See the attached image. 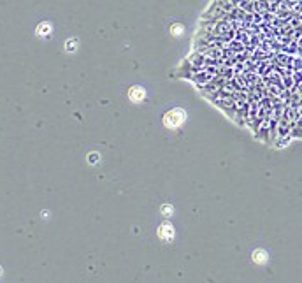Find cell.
Segmentation results:
<instances>
[{
  "instance_id": "obj_1",
  "label": "cell",
  "mask_w": 302,
  "mask_h": 283,
  "mask_svg": "<svg viewBox=\"0 0 302 283\" xmlns=\"http://www.w3.org/2000/svg\"><path fill=\"white\" fill-rule=\"evenodd\" d=\"M186 118H188V114L183 107H174L164 114V125L169 130H176L186 122Z\"/></svg>"
},
{
  "instance_id": "obj_2",
  "label": "cell",
  "mask_w": 302,
  "mask_h": 283,
  "mask_svg": "<svg viewBox=\"0 0 302 283\" xmlns=\"http://www.w3.org/2000/svg\"><path fill=\"white\" fill-rule=\"evenodd\" d=\"M129 98H130V102L133 104H141L144 102V98H146V90L142 87H139V85H133V87L129 88Z\"/></svg>"
},
{
  "instance_id": "obj_3",
  "label": "cell",
  "mask_w": 302,
  "mask_h": 283,
  "mask_svg": "<svg viewBox=\"0 0 302 283\" xmlns=\"http://www.w3.org/2000/svg\"><path fill=\"white\" fill-rule=\"evenodd\" d=\"M176 236V231H174L173 224L171 222H164V224L158 227V237L164 241H173Z\"/></svg>"
},
{
  "instance_id": "obj_4",
  "label": "cell",
  "mask_w": 302,
  "mask_h": 283,
  "mask_svg": "<svg viewBox=\"0 0 302 283\" xmlns=\"http://www.w3.org/2000/svg\"><path fill=\"white\" fill-rule=\"evenodd\" d=\"M251 260L255 264H259V266H263V264H267V260H269V253H267L263 248H257V250H253V253H251Z\"/></svg>"
},
{
  "instance_id": "obj_5",
  "label": "cell",
  "mask_w": 302,
  "mask_h": 283,
  "mask_svg": "<svg viewBox=\"0 0 302 283\" xmlns=\"http://www.w3.org/2000/svg\"><path fill=\"white\" fill-rule=\"evenodd\" d=\"M49 32H51V25L49 23H41L39 27H37V36H41V37H46V36H49Z\"/></svg>"
},
{
  "instance_id": "obj_6",
  "label": "cell",
  "mask_w": 302,
  "mask_h": 283,
  "mask_svg": "<svg viewBox=\"0 0 302 283\" xmlns=\"http://www.w3.org/2000/svg\"><path fill=\"white\" fill-rule=\"evenodd\" d=\"M184 32V27L181 23H173L171 25V34H173L174 37H181Z\"/></svg>"
},
{
  "instance_id": "obj_7",
  "label": "cell",
  "mask_w": 302,
  "mask_h": 283,
  "mask_svg": "<svg viewBox=\"0 0 302 283\" xmlns=\"http://www.w3.org/2000/svg\"><path fill=\"white\" fill-rule=\"evenodd\" d=\"M160 211H162V215H164V216H171L174 213V208L171 204H165V206H162Z\"/></svg>"
},
{
  "instance_id": "obj_8",
  "label": "cell",
  "mask_w": 302,
  "mask_h": 283,
  "mask_svg": "<svg viewBox=\"0 0 302 283\" xmlns=\"http://www.w3.org/2000/svg\"><path fill=\"white\" fill-rule=\"evenodd\" d=\"M76 44H78V41H76V39H71L69 43H65V49H69V51H74V49H76Z\"/></svg>"
}]
</instances>
